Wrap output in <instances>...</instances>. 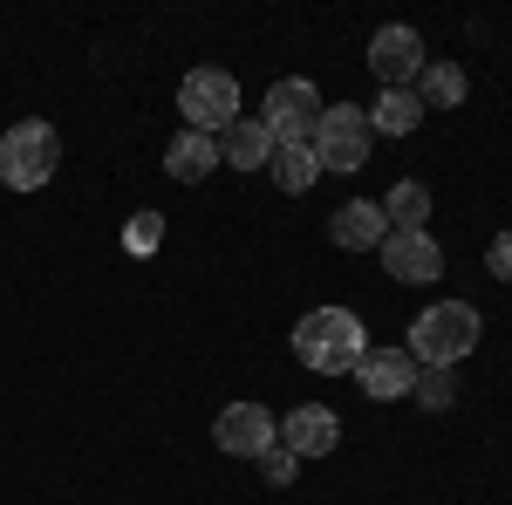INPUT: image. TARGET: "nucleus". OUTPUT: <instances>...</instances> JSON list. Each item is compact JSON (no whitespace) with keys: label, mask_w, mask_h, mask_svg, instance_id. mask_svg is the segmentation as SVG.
<instances>
[{"label":"nucleus","mask_w":512,"mask_h":505,"mask_svg":"<svg viewBox=\"0 0 512 505\" xmlns=\"http://www.w3.org/2000/svg\"><path fill=\"white\" fill-rule=\"evenodd\" d=\"M294 355L315 376H355V362L369 355V328L355 308H308L294 321Z\"/></svg>","instance_id":"f257e3e1"},{"label":"nucleus","mask_w":512,"mask_h":505,"mask_svg":"<svg viewBox=\"0 0 512 505\" xmlns=\"http://www.w3.org/2000/svg\"><path fill=\"white\" fill-rule=\"evenodd\" d=\"M478 308L472 301H437L410 321V362H424V369H451V362H465L478 349Z\"/></svg>","instance_id":"f03ea898"},{"label":"nucleus","mask_w":512,"mask_h":505,"mask_svg":"<svg viewBox=\"0 0 512 505\" xmlns=\"http://www.w3.org/2000/svg\"><path fill=\"white\" fill-rule=\"evenodd\" d=\"M55 164H62L55 123L21 117L7 137H0V185H7V192H41V185L55 178Z\"/></svg>","instance_id":"7ed1b4c3"},{"label":"nucleus","mask_w":512,"mask_h":505,"mask_svg":"<svg viewBox=\"0 0 512 505\" xmlns=\"http://www.w3.org/2000/svg\"><path fill=\"white\" fill-rule=\"evenodd\" d=\"M178 110H185V130L198 137H226L239 123V82L226 69H192L178 82Z\"/></svg>","instance_id":"20e7f679"},{"label":"nucleus","mask_w":512,"mask_h":505,"mask_svg":"<svg viewBox=\"0 0 512 505\" xmlns=\"http://www.w3.org/2000/svg\"><path fill=\"white\" fill-rule=\"evenodd\" d=\"M321 89L308 76H280L274 89H267V110H260V123H267V137L274 144H315V123H321Z\"/></svg>","instance_id":"39448f33"},{"label":"nucleus","mask_w":512,"mask_h":505,"mask_svg":"<svg viewBox=\"0 0 512 505\" xmlns=\"http://www.w3.org/2000/svg\"><path fill=\"white\" fill-rule=\"evenodd\" d=\"M369 144H376V130L369 117L355 110V103H328L315 123V164L321 171H362L369 164Z\"/></svg>","instance_id":"423d86ee"},{"label":"nucleus","mask_w":512,"mask_h":505,"mask_svg":"<svg viewBox=\"0 0 512 505\" xmlns=\"http://www.w3.org/2000/svg\"><path fill=\"white\" fill-rule=\"evenodd\" d=\"M212 437H219L226 458H267V451L280 444V424H274L267 403H226L219 424H212Z\"/></svg>","instance_id":"0eeeda50"},{"label":"nucleus","mask_w":512,"mask_h":505,"mask_svg":"<svg viewBox=\"0 0 512 505\" xmlns=\"http://www.w3.org/2000/svg\"><path fill=\"white\" fill-rule=\"evenodd\" d=\"M424 35L417 28H403V21H390V28H376V41H369V69H376V82L383 89H410V82L424 76Z\"/></svg>","instance_id":"6e6552de"},{"label":"nucleus","mask_w":512,"mask_h":505,"mask_svg":"<svg viewBox=\"0 0 512 505\" xmlns=\"http://www.w3.org/2000/svg\"><path fill=\"white\" fill-rule=\"evenodd\" d=\"M376 253H383V273H396L403 287H424V280L444 273V246L431 233H390Z\"/></svg>","instance_id":"1a4fd4ad"},{"label":"nucleus","mask_w":512,"mask_h":505,"mask_svg":"<svg viewBox=\"0 0 512 505\" xmlns=\"http://www.w3.org/2000/svg\"><path fill=\"white\" fill-rule=\"evenodd\" d=\"M335 437H342V417H335V410H321V403H301V410H287V417H280V444H287L294 458H328V451H335Z\"/></svg>","instance_id":"9d476101"},{"label":"nucleus","mask_w":512,"mask_h":505,"mask_svg":"<svg viewBox=\"0 0 512 505\" xmlns=\"http://www.w3.org/2000/svg\"><path fill=\"white\" fill-rule=\"evenodd\" d=\"M328 239H335L342 253H376V246L390 239V219H383L376 198H349V205L328 219Z\"/></svg>","instance_id":"9b49d317"},{"label":"nucleus","mask_w":512,"mask_h":505,"mask_svg":"<svg viewBox=\"0 0 512 505\" xmlns=\"http://www.w3.org/2000/svg\"><path fill=\"white\" fill-rule=\"evenodd\" d=\"M355 383L369 389L376 403H390V396H410V383H417V362L403 349H369L362 362H355Z\"/></svg>","instance_id":"f8f14e48"},{"label":"nucleus","mask_w":512,"mask_h":505,"mask_svg":"<svg viewBox=\"0 0 512 505\" xmlns=\"http://www.w3.org/2000/svg\"><path fill=\"white\" fill-rule=\"evenodd\" d=\"M219 164H233V171H267V164H274V137H267V123L239 117L233 130L219 137Z\"/></svg>","instance_id":"ddd939ff"},{"label":"nucleus","mask_w":512,"mask_h":505,"mask_svg":"<svg viewBox=\"0 0 512 505\" xmlns=\"http://www.w3.org/2000/svg\"><path fill=\"white\" fill-rule=\"evenodd\" d=\"M164 171H171L178 185H198L205 171H219V137L178 130V137H171V151H164Z\"/></svg>","instance_id":"4468645a"},{"label":"nucleus","mask_w":512,"mask_h":505,"mask_svg":"<svg viewBox=\"0 0 512 505\" xmlns=\"http://www.w3.org/2000/svg\"><path fill=\"white\" fill-rule=\"evenodd\" d=\"M362 117H369V130H383V137H410L424 123V103H417V89H383Z\"/></svg>","instance_id":"2eb2a0df"},{"label":"nucleus","mask_w":512,"mask_h":505,"mask_svg":"<svg viewBox=\"0 0 512 505\" xmlns=\"http://www.w3.org/2000/svg\"><path fill=\"white\" fill-rule=\"evenodd\" d=\"M383 219H390V233H424V219H431V185H424V178H403V185H390V198H383Z\"/></svg>","instance_id":"dca6fc26"},{"label":"nucleus","mask_w":512,"mask_h":505,"mask_svg":"<svg viewBox=\"0 0 512 505\" xmlns=\"http://www.w3.org/2000/svg\"><path fill=\"white\" fill-rule=\"evenodd\" d=\"M465 89H472V82H465L458 62H424V76H417V103H424V110H458Z\"/></svg>","instance_id":"f3484780"},{"label":"nucleus","mask_w":512,"mask_h":505,"mask_svg":"<svg viewBox=\"0 0 512 505\" xmlns=\"http://www.w3.org/2000/svg\"><path fill=\"white\" fill-rule=\"evenodd\" d=\"M321 178V164H315V144H274V185L287 198H301L308 185Z\"/></svg>","instance_id":"a211bd4d"},{"label":"nucleus","mask_w":512,"mask_h":505,"mask_svg":"<svg viewBox=\"0 0 512 505\" xmlns=\"http://www.w3.org/2000/svg\"><path fill=\"white\" fill-rule=\"evenodd\" d=\"M410 396H417L424 410H444V403L458 396V383H451V369H417V383H410Z\"/></svg>","instance_id":"6ab92c4d"},{"label":"nucleus","mask_w":512,"mask_h":505,"mask_svg":"<svg viewBox=\"0 0 512 505\" xmlns=\"http://www.w3.org/2000/svg\"><path fill=\"white\" fill-rule=\"evenodd\" d=\"M158 239H164V219L158 212H137L130 233H123V246H130V253H158Z\"/></svg>","instance_id":"aec40b11"},{"label":"nucleus","mask_w":512,"mask_h":505,"mask_svg":"<svg viewBox=\"0 0 512 505\" xmlns=\"http://www.w3.org/2000/svg\"><path fill=\"white\" fill-rule=\"evenodd\" d=\"M260 471H267V485H294V471H301V458H294L287 444H274V451L260 458Z\"/></svg>","instance_id":"412c9836"},{"label":"nucleus","mask_w":512,"mask_h":505,"mask_svg":"<svg viewBox=\"0 0 512 505\" xmlns=\"http://www.w3.org/2000/svg\"><path fill=\"white\" fill-rule=\"evenodd\" d=\"M485 267L499 273V280H512V233H499L492 246H485Z\"/></svg>","instance_id":"4be33fe9"}]
</instances>
